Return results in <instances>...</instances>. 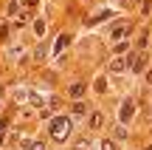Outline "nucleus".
<instances>
[{
  "label": "nucleus",
  "mask_w": 152,
  "mask_h": 150,
  "mask_svg": "<svg viewBox=\"0 0 152 150\" xmlns=\"http://www.w3.org/2000/svg\"><path fill=\"white\" fill-rule=\"evenodd\" d=\"M127 62H130V68H132V71H138V74L147 71V57H144V54H132Z\"/></svg>",
  "instance_id": "obj_2"
},
{
  "label": "nucleus",
  "mask_w": 152,
  "mask_h": 150,
  "mask_svg": "<svg viewBox=\"0 0 152 150\" xmlns=\"http://www.w3.org/2000/svg\"><path fill=\"white\" fill-rule=\"evenodd\" d=\"M87 147H90V145H87V139H79V142L73 145V150H87Z\"/></svg>",
  "instance_id": "obj_12"
},
{
  "label": "nucleus",
  "mask_w": 152,
  "mask_h": 150,
  "mask_svg": "<svg viewBox=\"0 0 152 150\" xmlns=\"http://www.w3.org/2000/svg\"><path fill=\"white\" fill-rule=\"evenodd\" d=\"M102 122H104V119H102V113H93V116H90V128H93V130H99V128H102Z\"/></svg>",
  "instance_id": "obj_7"
},
{
  "label": "nucleus",
  "mask_w": 152,
  "mask_h": 150,
  "mask_svg": "<svg viewBox=\"0 0 152 150\" xmlns=\"http://www.w3.org/2000/svg\"><path fill=\"white\" fill-rule=\"evenodd\" d=\"M28 150H45V145H42V142H34V145L28 147Z\"/></svg>",
  "instance_id": "obj_15"
},
{
  "label": "nucleus",
  "mask_w": 152,
  "mask_h": 150,
  "mask_svg": "<svg viewBox=\"0 0 152 150\" xmlns=\"http://www.w3.org/2000/svg\"><path fill=\"white\" fill-rule=\"evenodd\" d=\"M124 68H127V60H124V57H113V60H110V71L121 74Z\"/></svg>",
  "instance_id": "obj_4"
},
{
  "label": "nucleus",
  "mask_w": 152,
  "mask_h": 150,
  "mask_svg": "<svg viewBox=\"0 0 152 150\" xmlns=\"http://www.w3.org/2000/svg\"><path fill=\"white\" fill-rule=\"evenodd\" d=\"M68 133H71V119L68 116H56L54 122H51V139L54 142H65Z\"/></svg>",
  "instance_id": "obj_1"
},
{
  "label": "nucleus",
  "mask_w": 152,
  "mask_h": 150,
  "mask_svg": "<svg viewBox=\"0 0 152 150\" xmlns=\"http://www.w3.org/2000/svg\"><path fill=\"white\" fill-rule=\"evenodd\" d=\"M0 96H3V85H0Z\"/></svg>",
  "instance_id": "obj_17"
},
{
  "label": "nucleus",
  "mask_w": 152,
  "mask_h": 150,
  "mask_svg": "<svg viewBox=\"0 0 152 150\" xmlns=\"http://www.w3.org/2000/svg\"><path fill=\"white\" fill-rule=\"evenodd\" d=\"M34 60H45V45H39V48L34 51Z\"/></svg>",
  "instance_id": "obj_13"
},
{
  "label": "nucleus",
  "mask_w": 152,
  "mask_h": 150,
  "mask_svg": "<svg viewBox=\"0 0 152 150\" xmlns=\"http://www.w3.org/2000/svg\"><path fill=\"white\" fill-rule=\"evenodd\" d=\"M85 111H87V108H85V102H76V105H73V113H76V116H82Z\"/></svg>",
  "instance_id": "obj_10"
},
{
  "label": "nucleus",
  "mask_w": 152,
  "mask_h": 150,
  "mask_svg": "<svg viewBox=\"0 0 152 150\" xmlns=\"http://www.w3.org/2000/svg\"><path fill=\"white\" fill-rule=\"evenodd\" d=\"M147 150H152V147H147Z\"/></svg>",
  "instance_id": "obj_18"
},
{
  "label": "nucleus",
  "mask_w": 152,
  "mask_h": 150,
  "mask_svg": "<svg viewBox=\"0 0 152 150\" xmlns=\"http://www.w3.org/2000/svg\"><path fill=\"white\" fill-rule=\"evenodd\" d=\"M34 31L42 37V34H45V20H37V23H34Z\"/></svg>",
  "instance_id": "obj_9"
},
{
  "label": "nucleus",
  "mask_w": 152,
  "mask_h": 150,
  "mask_svg": "<svg viewBox=\"0 0 152 150\" xmlns=\"http://www.w3.org/2000/svg\"><path fill=\"white\" fill-rule=\"evenodd\" d=\"M82 94H85V85H82V82L71 85V96H82Z\"/></svg>",
  "instance_id": "obj_8"
},
{
  "label": "nucleus",
  "mask_w": 152,
  "mask_h": 150,
  "mask_svg": "<svg viewBox=\"0 0 152 150\" xmlns=\"http://www.w3.org/2000/svg\"><path fill=\"white\" fill-rule=\"evenodd\" d=\"M132 113H135V105H132V99H127V102H124V108H121V119L127 122Z\"/></svg>",
  "instance_id": "obj_5"
},
{
  "label": "nucleus",
  "mask_w": 152,
  "mask_h": 150,
  "mask_svg": "<svg viewBox=\"0 0 152 150\" xmlns=\"http://www.w3.org/2000/svg\"><path fill=\"white\" fill-rule=\"evenodd\" d=\"M102 150H115V142L113 139H104L102 142Z\"/></svg>",
  "instance_id": "obj_11"
},
{
  "label": "nucleus",
  "mask_w": 152,
  "mask_h": 150,
  "mask_svg": "<svg viewBox=\"0 0 152 150\" xmlns=\"http://www.w3.org/2000/svg\"><path fill=\"white\" fill-rule=\"evenodd\" d=\"M130 31H132L130 23H121V26H115V28H113V40H115V43H121V40H124Z\"/></svg>",
  "instance_id": "obj_3"
},
{
  "label": "nucleus",
  "mask_w": 152,
  "mask_h": 150,
  "mask_svg": "<svg viewBox=\"0 0 152 150\" xmlns=\"http://www.w3.org/2000/svg\"><path fill=\"white\" fill-rule=\"evenodd\" d=\"M68 43H71V34H62V37L56 40V48H54V51H62V48H68Z\"/></svg>",
  "instance_id": "obj_6"
},
{
  "label": "nucleus",
  "mask_w": 152,
  "mask_h": 150,
  "mask_svg": "<svg viewBox=\"0 0 152 150\" xmlns=\"http://www.w3.org/2000/svg\"><path fill=\"white\" fill-rule=\"evenodd\" d=\"M147 79H149V85H152V71H149V74H147Z\"/></svg>",
  "instance_id": "obj_16"
},
{
  "label": "nucleus",
  "mask_w": 152,
  "mask_h": 150,
  "mask_svg": "<svg viewBox=\"0 0 152 150\" xmlns=\"http://www.w3.org/2000/svg\"><path fill=\"white\" fill-rule=\"evenodd\" d=\"M6 130H9V125L0 122V145H3V139H6Z\"/></svg>",
  "instance_id": "obj_14"
}]
</instances>
